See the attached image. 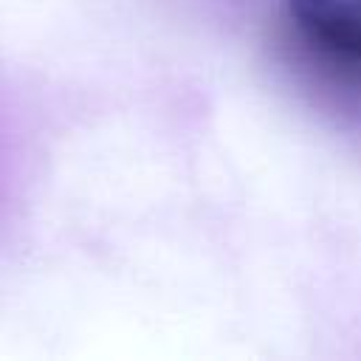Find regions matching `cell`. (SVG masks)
Listing matches in <instances>:
<instances>
[{"label": "cell", "mask_w": 361, "mask_h": 361, "mask_svg": "<svg viewBox=\"0 0 361 361\" xmlns=\"http://www.w3.org/2000/svg\"><path fill=\"white\" fill-rule=\"evenodd\" d=\"M288 14L307 42L361 65V0H288Z\"/></svg>", "instance_id": "obj_1"}]
</instances>
